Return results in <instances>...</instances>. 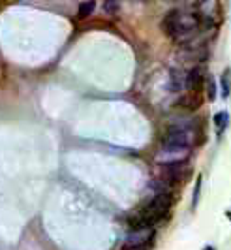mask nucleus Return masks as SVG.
Here are the masks:
<instances>
[{
  "mask_svg": "<svg viewBox=\"0 0 231 250\" xmlns=\"http://www.w3.org/2000/svg\"><path fill=\"white\" fill-rule=\"evenodd\" d=\"M195 126L190 121H175L167 128L164 136V147H180V149H190L195 143Z\"/></svg>",
  "mask_w": 231,
  "mask_h": 250,
  "instance_id": "nucleus-3",
  "label": "nucleus"
},
{
  "mask_svg": "<svg viewBox=\"0 0 231 250\" xmlns=\"http://www.w3.org/2000/svg\"><path fill=\"white\" fill-rule=\"evenodd\" d=\"M228 121H230V115L224 111H220L214 115V126H216V132L222 134V130L228 126Z\"/></svg>",
  "mask_w": 231,
  "mask_h": 250,
  "instance_id": "nucleus-8",
  "label": "nucleus"
},
{
  "mask_svg": "<svg viewBox=\"0 0 231 250\" xmlns=\"http://www.w3.org/2000/svg\"><path fill=\"white\" fill-rule=\"evenodd\" d=\"M205 88H207V98H209V100H214V98H216V83H214L212 75H207Z\"/></svg>",
  "mask_w": 231,
  "mask_h": 250,
  "instance_id": "nucleus-10",
  "label": "nucleus"
},
{
  "mask_svg": "<svg viewBox=\"0 0 231 250\" xmlns=\"http://www.w3.org/2000/svg\"><path fill=\"white\" fill-rule=\"evenodd\" d=\"M184 81H186L184 87L188 88L190 98H193V94H197L199 88H201V85H203V72H201V68H193V70H190V74L186 75Z\"/></svg>",
  "mask_w": 231,
  "mask_h": 250,
  "instance_id": "nucleus-6",
  "label": "nucleus"
},
{
  "mask_svg": "<svg viewBox=\"0 0 231 250\" xmlns=\"http://www.w3.org/2000/svg\"><path fill=\"white\" fill-rule=\"evenodd\" d=\"M231 92V70H226L222 75V96L228 98Z\"/></svg>",
  "mask_w": 231,
  "mask_h": 250,
  "instance_id": "nucleus-9",
  "label": "nucleus"
},
{
  "mask_svg": "<svg viewBox=\"0 0 231 250\" xmlns=\"http://www.w3.org/2000/svg\"><path fill=\"white\" fill-rule=\"evenodd\" d=\"M116 8H118V6H116V4H113V2H107V4L103 6V10H105V12H115Z\"/></svg>",
  "mask_w": 231,
  "mask_h": 250,
  "instance_id": "nucleus-12",
  "label": "nucleus"
},
{
  "mask_svg": "<svg viewBox=\"0 0 231 250\" xmlns=\"http://www.w3.org/2000/svg\"><path fill=\"white\" fill-rule=\"evenodd\" d=\"M171 207V198L169 194L162 192V194H156L151 203L147 207H143V211H139V214L132 220V228L134 229H147V228H153L158 220H162L167 214Z\"/></svg>",
  "mask_w": 231,
  "mask_h": 250,
  "instance_id": "nucleus-2",
  "label": "nucleus"
},
{
  "mask_svg": "<svg viewBox=\"0 0 231 250\" xmlns=\"http://www.w3.org/2000/svg\"><path fill=\"white\" fill-rule=\"evenodd\" d=\"M162 28L167 36L173 38L177 43H188L201 28L199 15L193 12H184V10H171L166 13V17L162 21Z\"/></svg>",
  "mask_w": 231,
  "mask_h": 250,
  "instance_id": "nucleus-1",
  "label": "nucleus"
},
{
  "mask_svg": "<svg viewBox=\"0 0 231 250\" xmlns=\"http://www.w3.org/2000/svg\"><path fill=\"white\" fill-rule=\"evenodd\" d=\"M151 239H153V228L132 229L122 243V250H145V247L151 243Z\"/></svg>",
  "mask_w": 231,
  "mask_h": 250,
  "instance_id": "nucleus-4",
  "label": "nucleus"
},
{
  "mask_svg": "<svg viewBox=\"0 0 231 250\" xmlns=\"http://www.w3.org/2000/svg\"><path fill=\"white\" fill-rule=\"evenodd\" d=\"M94 8H96V4H94V2H83V4L79 6V17H81V19L89 17L90 13L94 12Z\"/></svg>",
  "mask_w": 231,
  "mask_h": 250,
  "instance_id": "nucleus-11",
  "label": "nucleus"
},
{
  "mask_svg": "<svg viewBox=\"0 0 231 250\" xmlns=\"http://www.w3.org/2000/svg\"><path fill=\"white\" fill-rule=\"evenodd\" d=\"M190 156V149H180V147H164L158 152V160L164 162V166L171 164H184V160Z\"/></svg>",
  "mask_w": 231,
  "mask_h": 250,
  "instance_id": "nucleus-5",
  "label": "nucleus"
},
{
  "mask_svg": "<svg viewBox=\"0 0 231 250\" xmlns=\"http://www.w3.org/2000/svg\"><path fill=\"white\" fill-rule=\"evenodd\" d=\"M184 77L180 74L179 70H173L171 75H169V88H171V92H179L180 88L184 87Z\"/></svg>",
  "mask_w": 231,
  "mask_h": 250,
  "instance_id": "nucleus-7",
  "label": "nucleus"
},
{
  "mask_svg": "<svg viewBox=\"0 0 231 250\" xmlns=\"http://www.w3.org/2000/svg\"><path fill=\"white\" fill-rule=\"evenodd\" d=\"M203 250H214L212 247H207V249H203Z\"/></svg>",
  "mask_w": 231,
  "mask_h": 250,
  "instance_id": "nucleus-13",
  "label": "nucleus"
}]
</instances>
